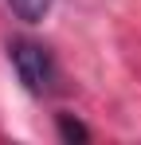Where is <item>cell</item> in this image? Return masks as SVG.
<instances>
[{"label":"cell","mask_w":141,"mask_h":145,"mask_svg":"<svg viewBox=\"0 0 141 145\" xmlns=\"http://www.w3.org/2000/svg\"><path fill=\"white\" fill-rule=\"evenodd\" d=\"M59 129H63V137H67V141H86V137H90V133H86L78 121H70L67 114H59Z\"/></svg>","instance_id":"cell-3"},{"label":"cell","mask_w":141,"mask_h":145,"mask_svg":"<svg viewBox=\"0 0 141 145\" xmlns=\"http://www.w3.org/2000/svg\"><path fill=\"white\" fill-rule=\"evenodd\" d=\"M8 59L16 67V78L24 82V90L31 94H47L55 86V59L43 43L35 39H12L8 43Z\"/></svg>","instance_id":"cell-1"},{"label":"cell","mask_w":141,"mask_h":145,"mask_svg":"<svg viewBox=\"0 0 141 145\" xmlns=\"http://www.w3.org/2000/svg\"><path fill=\"white\" fill-rule=\"evenodd\" d=\"M8 8H12L20 20L35 24V20H43V12L51 8V0H8Z\"/></svg>","instance_id":"cell-2"}]
</instances>
